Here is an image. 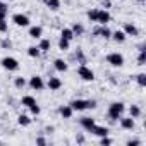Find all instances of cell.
<instances>
[{
  "label": "cell",
  "instance_id": "1",
  "mask_svg": "<svg viewBox=\"0 0 146 146\" xmlns=\"http://www.w3.org/2000/svg\"><path fill=\"white\" fill-rule=\"evenodd\" d=\"M124 112H125V105L122 102H113V103H110L107 115H108L110 120H119L124 115Z\"/></svg>",
  "mask_w": 146,
  "mask_h": 146
},
{
  "label": "cell",
  "instance_id": "2",
  "mask_svg": "<svg viewBox=\"0 0 146 146\" xmlns=\"http://www.w3.org/2000/svg\"><path fill=\"white\" fill-rule=\"evenodd\" d=\"M78 76L83 79V81H95V72L86 65V64H81L78 67Z\"/></svg>",
  "mask_w": 146,
  "mask_h": 146
},
{
  "label": "cell",
  "instance_id": "3",
  "mask_svg": "<svg viewBox=\"0 0 146 146\" xmlns=\"http://www.w3.org/2000/svg\"><path fill=\"white\" fill-rule=\"evenodd\" d=\"M107 62H108L112 67H122L125 60H124V55H122V53H119V52H112V53L107 55Z\"/></svg>",
  "mask_w": 146,
  "mask_h": 146
},
{
  "label": "cell",
  "instance_id": "4",
  "mask_svg": "<svg viewBox=\"0 0 146 146\" xmlns=\"http://www.w3.org/2000/svg\"><path fill=\"white\" fill-rule=\"evenodd\" d=\"M0 64H2V67H4L5 70H9V72H14V70L19 69V62H17V58H14V57H4L2 60H0Z\"/></svg>",
  "mask_w": 146,
  "mask_h": 146
},
{
  "label": "cell",
  "instance_id": "5",
  "mask_svg": "<svg viewBox=\"0 0 146 146\" xmlns=\"http://www.w3.org/2000/svg\"><path fill=\"white\" fill-rule=\"evenodd\" d=\"M12 23H14L16 26H19V28H28L31 21H29V17H28L26 14L17 12V14H14V16H12Z\"/></svg>",
  "mask_w": 146,
  "mask_h": 146
},
{
  "label": "cell",
  "instance_id": "6",
  "mask_svg": "<svg viewBox=\"0 0 146 146\" xmlns=\"http://www.w3.org/2000/svg\"><path fill=\"white\" fill-rule=\"evenodd\" d=\"M28 84H29V88L35 90V91H41V90L45 88V81H43L41 76H31L29 81H28Z\"/></svg>",
  "mask_w": 146,
  "mask_h": 146
},
{
  "label": "cell",
  "instance_id": "7",
  "mask_svg": "<svg viewBox=\"0 0 146 146\" xmlns=\"http://www.w3.org/2000/svg\"><path fill=\"white\" fill-rule=\"evenodd\" d=\"M112 21V16L107 9H98V17H96V23L100 26H107L108 23Z\"/></svg>",
  "mask_w": 146,
  "mask_h": 146
},
{
  "label": "cell",
  "instance_id": "8",
  "mask_svg": "<svg viewBox=\"0 0 146 146\" xmlns=\"http://www.w3.org/2000/svg\"><path fill=\"white\" fill-rule=\"evenodd\" d=\"M69 105H70V108L74 110V112H84V110H88V107H86V100H81V98L72 100Z\"/></svg>",
  "mask_w": 146,
  "mask_h": 146
},
{
  "label": "cell",
  "instance_id": "9",
  "mask_svg": "<svg viewBox=\"0 0 146 146\" xmlns=\"http://www.w3.org/2000/svg\"><path fill=\"white\" fill-rule=\"evenodd\" d=\"M93 35L95 36H100V38H105V40H110L112 31L108 29V26H98V28L93 29Z\"/></svg>",
  "mask_w": 146,
  "mask_h": 146
},
{
  "label": "cell",
  "instance_id": "10",
  "mask_svg": "<svg viewBox=\"0 0 146 146\" xmlns=\"http://www.w3.org/2000/svg\"><path fill=\"white\" fill-rule=\"evenodd\" d=\"M46 86H48L50 91H58V90L62 88V79H60V78H55V76H50Z\"/></svg>",
  "mask_w": 146,
  "mask_h": 146
},
{
  "label": "cell",
  "instance_id": "11",
  "mask_svg": "<svg viewBox=\"0 0 146 146\" xmlns=\"http://www.w3.org/2000/svg\"><path fill=\"white\" fill-rule=\"evenodd\" d=\"M90 132L95 134V136H98V137H103V136H108V134H110V129L105 127V125H96V124H95Z\"/></svg>",
  "mask_w": 146,
  "mask_h": 146
},
{
  "label": "cell",
  "instance_id": "12",
  "mask_svg": "<svg viewBox=\"0 0 146 146\" xmlns=\"http://www.w3.org/2000/svg\"><path fill=\"white\" fill-rule=\"evenodd\" d=\"M119 120H120V127L125 129V131H132L134 125H136V122H134V119H132L131 115H129V117H120Z\"/></svg>",
  "mask_w": 146,
  "mask_h": 146
},
{
  "label": "cell",
  "instance_id": "13",
  "mask_svg": "<svg viewBox=\"0 0 146 146\" xmlns=\"http://www.w3.org/2000/svg\"><path fill=\"white\" fill-rule=\"evenodd\" d=\"M124 33L127 35V36H137L139 35V29H137V26L136 24H132V23H125L124 24Z\"/></svg>",
  "mask_w": 146,
  "mask_h": 146
},
{
  "label": "cell",
  "instance_id": "14",
  "mask_svg": "<svg viewBox=\"0 0 146 146\" xmlns=\"http://www.w3.org/2000/svg\"><path fill=\"white\" fill-rule=\"evenodd\" d=\"M53 67H55L57 72H65V70L69 69V64H67L64 58H55V60H53Z\"/></svg>",
  "mask_w": 146,
  "mask_h": 146
},
{
  "label": "cell",
  "instance_id": "15",
  "mask_svg": "<svg viewBox=\"0 0 146 146\" xmlns=\"http://www.w3.org/2000/svg\"><path fill=\"white\" fill-rule=\"evenodd\" d=\"M58 113H60L62 119H70L72 113H74V110L70 108V105H62V107L58 108Z\"/></svg>",
  "mask_w": 146,
  "mask_h": 146
},
{
  "label": "cell",
  "instance_id": "16",
  "mask_svg": "<svg viewBox=\"0 0 146 146\" xmlns=\"http://www.w3.org/2000/svg\"><path fill=\"white\" fill-rule=\"evenodd\" d=\"M110 38H112L115 43H124V41L127 40V35L119 29V31H112V36H110Z\"/></svg>",
  "mask_w": 146,
  "mask_h": 146
},
{
  "label": "cell",
  "instance_id": "17",
  "mask_svg": "<svg viewBox=\"0 0 146 146\" xmlns=\"http://www.w3.org/2000/svg\"><path fill=\"white\" fill-rule=\"evenodd\" d=\"M43 35V28L41 26H29V36L35 40H40Z\"/></svg>",
  "mask_w": 146,
  "mask_h": 146
},
{
  "label": "cell",
  "instance_id": "18",
  "mask_svg": "<svg viewBox=\"0 0 146 146\" xmlns=\"http://www.w3.org/2000/svg\"><path fill=\"white\" fill-rule=\"evenodd\" d=\"M95 124H96V122H95L93 117H83V119H81V127L86 129V131H91V127H93Z\"/></svg>",
  "mask_w": 146,
  "mask_h": 146
},
{
  "label": "cell",
  "instance_id": "19",
  "mask_svg": "<svg viewBox=\"0 0 146 146\" xmlns=\"http://www.w3.org/2000/svg\"><path fill=\"white\" fill-rule=\"evenodd\" d=\"M17 124H19L21 127H28V125H31V117L26 115V113H21V115L17 117Z\"/></svg>",
  "mask_w": 146,
  "mask_h": 146
},
{
  "label": "cell",
  "instance_id": "20",
  "mask_svg": "<svg viewBox=\"0 0 146 146\" xmlns=\"http://www.w3.org/2000/svg\"><path fill=\"white\" fill-rule=\"evenodd\" d=\"M60 38H65V40L72 41V40H74V33H72L70 28H62V31H60Z\"/></svg>",
  "mask_w": 146,
  "mask_h": 146
},
{
  "label": "cell",
  "instance_id": "21",
  "mask_svg": "<svg viewBox=\"0 0 146 146\" xmlns=\"http://www.w3.org/2000/svg\"><path fill=\"white\" fill-rule=\"evenodd\" d=\"M43 2L50 11H58L60 9V0H43Z\"/></svg>",
  "mask_w": 146,
  "mask_h": 146
},
{
  "label": "cell",
  "instance_id": "22",
  "mask_svg": "<svg viewBox=\"0 0 146 146\" xmlns=\"http://www.w3.org/2000/svg\"><path fill=\"white\" fill-rule=\"evenodd\" d=\"M50 46H52V43H50V40H41L40 38V45H38V48L43 52V53H46V52H50Z\"/></svg>",
  "mask_w": 146,
  "mask_h": 146
},
{
  "label": "cell",
  "instance_id": "23",
  "mask_svg": "<svg viewBox=\"0 0 146 146\" xmlns=\"http://www.w3.org/2000/svg\"><path fill=\"white\" fill-rule=\"evenodd\" d=\"M36 103V100H35V96H31V95H26V96H23L21 98V105H24V107H31V105H35Z\"/></svg>",
  "mask_w": 146,
  "mask_h": 146
},
{
  "label": "cell",
  "instance_id": "24",
  "mask_svg": "<svg viewBox=\"0 0 146 146\" xmlns=\"http://www.w3.org/2000/svg\"><path fill=\"white\" fill-rule=\"evenodd\" d=\"M70 29H72V33H74V36H81V35L84 33V26H83L81 23H74Z\"/></svg>",
  "mask_w": 146,
  "mask_h": 146
},
{
  "label": "cell",
  "instance_id": "25",
  "mask_svg": "<svg viewBox=\"0 0 146 146\" xmlns=\"http://www.w3.org/2000/svg\"><path fill=\"white\" fill-rule=\"evenodd\" d=\"M129 115H131L132 119H139V117H141V108H139L137 105H131V107H129Z\"/></svg>",
  "mask_w": 146,
  "mask_h": 146
},
{
  "label": "cell",
  "instance_id": "26",
  "mask_svg": "<svg viewBox=\"0 0 146 146\" xmlns=\"http://www.w3.org/2000/svg\"><path fill=\"white\" fill-rule=\"evenodd\" d=\"M26 84H28V81H26L23 76H17V78L14 79V86H16L17 90H23V88H26Z\"/></svg>",
  "mask_w": 146,
  "mask_h": 146
},
{
  "label": "cell",
  "instance_id": "27",
  "mask_svg": "<svg viewBox=\"0 0 146 146\" xmlns=\"http://www.w3.org/2000/svg\"><path fill=\"white\" fill-rule=\"evenodd\" d=\"M69 46H70V41H69V40H65V38H60V40H58V50L67 52Z\"/></svg>",
  "mask_w": 146,
  "mask_h": 146
},
{
  "label": "cell",
  "instance_id": "28",
  "mask_svg": "<svg viewBox=\"0 0 146 146\" xmlns=\"http://www.w3.org/2000/svg\"><path fill=\"white\" fill-rule=\"evenodd\" d=\"M40 53H41V50H40L38 46H29V48H28V55H29L31 58H38Z\"/></svg>",
  "mask_w": 146,
  "mask_h": 146
},
{
  "label": "cell",
  "instance_id": "29",
  "mask_svg": "<svg viewBox=\"0 0 146 146\" xmlns=\"http://www.w3.org/2000/svg\"><path fill=\"white\" fill-rule=\"evenodd\" d=\"M74 58H78V62H79V64H86V57H84V52H83L81 48H78V50H76Z\"/></svg>",
  "mask_w": 146,
  "mask_h": 146
},
{
  "label": "cell",
  "instance_id": "30",
  "mask_svg": "<svg viewBox=\"0 0 146 146\" xmlns=\"http://www.w3.org/2000/svg\"><path fill=\"white\" fill-rule=\"evenodd\" d=\"M136 83H137L141 88H144V86H146V74H144V72H141V74H137V76H136Z\"/></svg>",
  "mask_w": 146,
  "mask_h": 146
},
{
  "label": "cell",
  "instance_id": "31",
  "mask_svg": "<svg viewBox=\"0 0 146 146\" xmlns=\"http://www.w3.org/2000/svg\"><path fill=\"white\" fill-rule=\"evenodd\" d=\"M86 16H88V19H90L91 23H96V17H98V9H90Z\"/></svg>",
  "mask_w": 146,
  "mask_h": 146
},
{
  "label": "cell",
  "instance_id": "32",
  "mask_svg": "<svg viewBox=\"0 0 146 146\" xmlns=\"http://www.w3.org/2000/svg\"><path fill=\"white\" fill-rule=\"evenodd\" d=\"M137 64H139V65H146V50H139V55H137Z\"/></svg>",
  "mask_w": 146,
  "mask_h": 146
},
{
  "label": "cell",
  "instance_id": "33",
  "mask_svg": "<svg viewBox=\"0 0 146 146\" xmlns=\"http://www.w3.org/2000/svg\"><path fill=\"white\" fill-rule=\"evenodd\" d=\"M29 112H31V115H35V117H36V115H40V113H41V108H40V105H38V103H35V105H31V107H29Z\"/></svg>",
  "mask_w": 146,
  "mask_h": 146
},
{
  "label": "cell",
  "instance_id": "34",
  "mask_svg": "<svg viewBox=\"0 0 146 146\" xmlns=\"http://www.w3.org/2000/svg\"><path fill=\"white\" fill-rule=\"evenodd\" d=\"M0 46H2L4 50H7V48H11V46H12V41H11V38H4L2 41H0Z\"/></svg>",
  "mask_w": 146,
  "mask_h": 146
},
{
  "label": "cell",
  "instance_id": "35",
  "mask_svg": "<svg viewBox=\"0 0 146 146\" xmlns=\"http://www.w3.org/2000/svg\"><path fill=\"white\" fill-rule=\"evenodd\" d=\"M7 31H9V23L5 19H2L0 21V33H7Z\"/></svg>",
  "mask_w": 146,
  "mask_h": 146
},
{
  "label": "cell",
  "instance_id": "36",
  "mask_svg": "<svg viewBox=\"0 0 146 146\" xmlns=\"http://www.w3.org/2000/svg\"><path fill=\"white\" fill-rule=\"evenodd\" d=\"M112 143H113V141H112L108 136H103V137H100V144H102V146H108V144H112Z\"/></svg>",
  "mask_w": 146,
  "mask_h": 146
},
{
  "label": "cell",
  "instance_id": "37",
  "mask_svg": "<svg viewBox=\"0 0 146 146\" xmlns=\"http://www.w3.org/2000/svg\"><path fill=\"white\" fill-rule=\"evenodd\" d=\"M86 107H88L90 110L96 108V100H86Z\"/></svg>",
  "mask_w": 146,
  "mask_h": 146
},
{
  "label": "cell",
  "instance_id": "38",
  "mask_svg": "<svg viewBox=\"0 0 146 146\" xmlns=\"http://www.w3.org/2000/svg\"><path fill=\"white\" fill-rule=\"evenodd\" d=\"M139 144H141L139 139H129L127 141V146H139Z\"/></svg>",
  "mask_w": 146,
  "mask_h": 146
},
{
  "label": "cell",
  "instance_id": "39",
  "mask_svg": "<svg viewBox=\"0 0 146 146\" xmlns=\"http://www.w3.org/2000/svg\"><path fill=\"white\" fill-rule=\"evenodd\" d=\"M0 12H7L9 14V9H7V4L5 2H0Z\"/></svg>",
  "mask_w": 146,
  "mask_h": 146
},
{
  "label": "cell",
  "instance_id": "40",
  "mask_svg": "<svg viewBox=\"0 0 146 146\" xmlns=\"http://www.w3.org/2000/svg\"><path fill=\"white\" fill-rule=\"evenodd\" d=\"M102 5H103V9H107V11H108V9L112 7V2H110V0H103Z\"/></svg>",
  "mask_w": 146,
  "mask_h": 146
},
{
  "label": "cell",
  "instance_id": "41",
  "mask_svg": "<svg viewBox=\"0 0 146 146\" xmlns=\"http://www.w3.org/2000/svg\"><path fill=\"white\" fill-rule=\"evenodd\" d=\"M36 143L38 144H46V139L45 137H36Z\"/></svg>",
  "mask_w": 146,
  "mask_h": 146
},
{
  "label": "cell",
  "instance_id": "42",
  "mask_svg": "<svg viewBox=\"0 0 146 146\" xmlns=\"http://www.w3.org/2000/svg\"><path fill=\"white\" fill-rule=\"evenodd\" d=\"M76 141H78V143H84V136H81V134L76 136Z\"/></svg>",
  "mask_w": 146,
  "mask_h": 146
},
{
  "label": "cell",
  "instance_id": "43",
  "mask_svg": "<svg viewBox=\"0 0 146 146\" xmlns=\"http://www.w3.org/2000/svg\"><path fill=\"white\" fill-rule=\"evenodd\" d=\"M2 19H7V12H0V21Z\"/></svg>",
  "mask_w": 146,
  "mask_h": 146
},
{
  "label": "cell",
  "instance_id": "44",
  "mask_svg": "<svg viewBox=\"0 0 146 146\" xmlns=\"http://www.w3.org/2000/svg\"><path fill=\"white\" fill-rule=\"evenodd\" d=\"M137 2H139V4H144V0H137Z\"/></svg>",
  "mask_w": 146,
  "mask_h": 146
},
{
  "label": "cell",
  "instance_id": "45",
  "mask_svg": "<svg viewBox=\"0 0 146 146\" xmlns=\"http://www.w3.org/2000/svg\"><path fill=\"white\" fill-rule=\"evenodd\" d=\"M4 2H14V0H4Z\"/></svg>",
  "mask_w": 146,
  "mask_h": 146
},
{
  "label": "cell",
  "instance_id": "46",
  "mask_svg": "<svg viewBox=\"0 0 146 146\" xmlns=\"http://www.w3.org/2000/svg\"><path fill=\"white\" fill-rule=\"evenodd\" d=\"M0 143H2V139H0Z\"/></svg>",
  "mask_w": 146,
  "mask_h": 146
},
{
  "label": "cell",
  "instance_id": "47",
  "mask_svg": "<svg viewBox=\"0 0 146 146\" xmlns=\"http://www.w3.org/2000/svg\"><path fill=\"white\" fill-rule=\"evenodd\" d=\"M0 91H2V90H0Z\"/></svg>",
  "mask_w": 146,
  "mask_h": 146
}]
</instances>
